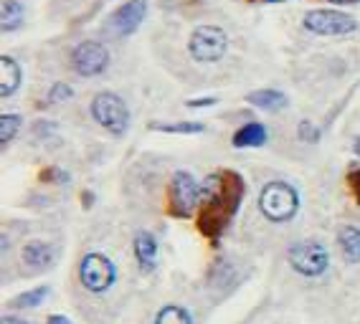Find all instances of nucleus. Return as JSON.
Wrapping results in <instances>:
<instances>
[{
  "label": "nucleus",
  "mask_w": 360,
  "mask_h": 324,
  "mask_svg": "<svg viewBox=\"0 0 360 324\" xmlns=\"http://www.w3.org/2000/svg\"><path fill=\"white\" fill-rule=\"evenodd\" d=\"M20 127H23V119L18 114H3V119H0V144L6 147V144L13 142Z\"/></svg>",
  "instance_id": "nucleus-21"
},
{
  "label": "nucleus",
  "mask_w": 360,
  "mask_h": 324,
  "mask_svg": "<svg viewBox=\"0 0 360 324\" xmlns=\"http://www.w3.org/2000/svg\"><path fill=\"white\" fill-rule=\"evenodd\" d=\"M200 198H203V188H200L195 177L188 170H178L170 180V190H167V210L175 218H188L198 208Z\"/></svg>",
  "instance_id": "nucleus-6"
},
{
  "label": "nucleus",
  "mask_w": 360,
  "mask_h": 324,
  "mask_svg": "<svg viewBox=\"0 0 360 324\" xmlns=\"http://www.w3.org/2000/svg\"><path fill=\"white\" fill-rule=\"evenodd\" d=\"M20 261L31 271H46V269H51L56 264V248L51 243H46V241H31L20 251Z\"/></svg>",
  "instance_id": "nucleus-11"
},
{
  "label": "nucleus",
  "mask_w": 360,
  "mask_h": 324,
  "mask_svg": "<svg viewBox=\"0 0 360 324\" xmlns=\"http://www.w3.org/2000/svg\"><path fill=\"white\" fill-rule=\"evenodd\" d=\"M335 3H358V0H335Z\"/></svg>",
  "instance_id": "nucleus-30"
},
{
  "label": "nucleus",
  "mask_w": 360,
  "mask_h": 324,
  "mask_svg": "<svg viewBox=\"0 0 360 324\" xmlns=\"http://www.w3.org/2000/svg\"><path fill=\"white\" fill-rule=\"evenodd\" d=\"M148 15V3L145 0H129L120 6L107 20V31L112 36H129L142 26V20Z\"/></svg>",
  "instance_id": "nucleus-10"
},
{
  "label": "nucleus",
  "mask_w": 360,
  "mask_h": 324,
  "mask_svg": "<svg viewBox=\"0 0 360 324\" xmlns=\"http://www.w3.org/2000/svg\"><path fill=\"white\" fill-rule=\"evenodd\" d=\"M0 324H31V322H26V319L15 317V314H8V317H3V322H0Z\"/></svg>",
  "instance_id": "nucleus-28"
},
{
  "label": "nucleus",
  "mask_w": 360,
  "mask_h": 324,
  "mask_svg": "<svg viewBox=\"0 0 360 324\" xmlns=\"http://www.w3.org/2000/svg\"><path fill=\"white\" fill-rule=\"evenodd\" d=\"M266 140H269V132H266V127L259 122H249L244 124L241 130L233 135V147L244 149V147H262V144H266Z\"/></svg>",
  "instance_id": "nucleus-15"
},
{
  "label": "nucleus",
  "mask_w": 360,
  "mask_h": 324,
  "mask_svg": "<svg viewBox=\"0 0 360 324\" xmlns=\"http://www.w3.org/2000/svg\"><path fill=\"white\" fill-rule=\"evenodd\" d=\"M155 132H165V135H200L206 132V124L200 122H175V124H150Z\"/></svg>",
  "instance_id": "nucleus-20"
},
{
  "label": "nucleus",
  "mask_w": 360,
  "mask_h": 324,
  "mask_svg": "<svg viewBox=\"0 0 360 324\" xmlns=\"http://www.w3.org/2000/svg\"><path fill=\"white\" fill-rule=\"evenodd\" d=\"M219 102L216 97H206V99H191L188 102V107H193V109H198V107H213V104Z\"/></svg>",
  "instance_id": "nucleus-26"
},
{
  "label": "nucleus",
  "mask_w": 360,
  "mask_h": 324,
  "mask_svg": "<svg viewBox=\"0 0 360 324\" xmlns=\"http://www.w3.org/2000/svg\"><path fill=\"white\" fill-rule=\"evenodd\" d=\"M353 149H355V155L360 157V137H358V140H355V147H353Z\"/></svg>",
  "instance_id": "nucleus-29"
},
{
  "label": "nucleus",
  "mask_w": 360,
  "mask_h": 324,
  "mask_svg": "<svg viewBox=\"0 0 360 324\" xmlns=\"http://www.w3.org/2000/svg\"><path fill=\"white\" fill-rule=\"evenodd\" d=\"M26 20V8L20 6L18 0H3V8H0V26L6 33H13L23 26Z\"/></svg>",
  "instance_id": "nucleus-17"
},
{
  "label": "nucleus",
  "mask_w": 360,
  "mask_h": 324,
  "mask_svg": "<svg viewBox=\"0 0 360 324\" xmlns=\"http://www.w3.org/2000/svg\"><path fill=\"white\" fill-rule=\"evenodd\" d=\"M338 246H340L342 259L347 264H360V228L358 226H342L338 231Z\"/></svg>",
  "instance_id": "nucleus-14"
},
{
  "label": "nucleus",
  "mask_w": 360,
  "mask_h": 324,
  "mask_svg": "<svg viewBox=\"0 0 360 324\" xmlns=\"http://www.w3.org/2000/svg\"><path fill=\"white\" fill-rule=\"evenodd\" d=\"M259 210L266 221L271 223H287L292 221L300 210V193L295 185L284 180L266 182L259 193Z\"/></svg>",
  "instance_id": "nucleus-2"
},
{
  "label": "nucleus",
  "mask_w": 360,
  "mask_h": 324,
  "mask_svg": "<svg viewBox=\"0 0 360 324\" xmlns=\"http://www.w3.org/2000/svg\"><path fill=\"white\" fill-rule=\"evenodd\" d=\"M188 51L198 64H216L229 51V36L219 26H198L188 41Z\"/></svg>",
  "instance_id": "nucleus-7"
},
{
  "label": "nucleus",
  "mask_w": 360,
  "mask_h": 324,
  "mask_svg": "<svg viewBox=\"0 0 360 324\" xmlns=\"http://www.w3.org/2000/svg\"><path fill=\"white\" fill-rule=\"evenodd\" d=\"M302 26L315 36H347L358 31V20L340 11H312L302 18Z\"/></svg>",
  "instance_id": "nucleus-8"
},
{
  "label": "nucleus",
  "mask_w": 360,
  "mask_h": 324,
  "mask_svg": "<svg viewBox=\"0 0 360 324\" xmlns=\"http://www.w3.org/2000/svg\"><path fill=\"white\" fill-rule=\"evenodd\" d=\"M153 324H193V317L186 306L180 304H165L158 314H155Z\"/></svg>",
  "instance_id": "nucleus-18"
},
{
  "label": "nucleus",
  "mask_w": 360,
  "mask_h": 324,
  "mask_svg": "<svg viewBox=\"0 0 360 324\" xmlns=\"http://www.w3.org/2000/svg\"><path fill=\"white\" fill-rule=\"evenodd\" d=\"M74 97V89H71L69 84H53L51 91H49V104H61V102H69V99Z\"/></svg>",
  "instance_id": "nucleus-22"
},
{
  "label": "nucleus",
  "mask_w": 360,
  "mask_h": 324,
  "mask_svg": "<svg viewBox=\"0 0 360 324\" xmlns=\"http://www.w3.org/2000/svg\"><path fill=\"white\" fill-rule=\"evenodd\" d=\"M287 261L300 276L320 279L330 269V251L320 241H297L287 251Z\"/></svg>",
  "instance_id": "nucleus-5"
},
{
  "label": "nucleus",
  "mask_w": 360,
  "mask_h": 324,
  "mask_svg": "<svg viewBox=\"0 0 360 324\" xmlns=\"http://www.w3.org/2000/svg\"><path fill=\"white\" fill-rule=\"evenodd\" d=\"M20 81H23V72H20L18 61L11 59V56H3L0 59V94L3 97H13L15 91H18Z\"/></svg>",
  "instance_id": "nucleus-13"
},
{
  "label": "nucleus",
  "mask_w": 360,
  "mask_h": 324,
  "mask_svg": "<svg viewBox=\"0 0 360 324\" xmlns=\"http://www.w3.org/2000/svg\"><path fill=\"white\" fill-rule=\"evenodd\" d=\"M91 117L115 137L127 135L129 130V107L115 91H102L91 99Z\"/></svg>",
  "instance_id": "nucleus-3"
},
{
  "label": "nucleus",
  "mask_w": 360,
  "mask_h": 324,
  "mask_svg": "<svg viewBox=\"0 0 360 324\" xmlns=\"http://www.w3.org/2000/svg\"><path fill=\"white\" fill-rule=\"evenodd\" d=\"M46 324H74L69 317H64V314H51V317L46 319Z\"/></svg>",
  "instance_id": "nucleus-27"
},
{
  "label": "nucleus",
  "mask_w": 360,
  "mask_h": 324,
  "mask_svg": "<svg viewBox=\"0 0 360 324\" xmlns=\"http://www.w3.org/2000/svg\"><path fill=\"white\" fill-rule=\"evenodd\" d=\"M269 3H282V0H269Z\"/></svg>",
  "instance_id": "nucleus-31"
},
{
  "label": "nucleus",
  "mask_w": 360,
  "mask_h": 324,
  "mask_svg": "<svg viewBox=\"0 0 360 324\" xmlns=\"http://www.w3.org/2000/svg\"><path fill=\"white\" fill-rule=\"evenodd\" d=\"M71 66L79 76H99L110 66V51L99 41H84L71 51Z\"/></svg>",
  "instance_id": "nucleus-9"
},
{
  "label": "nucleus",
  "mask_w": 360,
  "mask_h": 324,
  "mask_svg": "<svg viewBox=\"0 0 360 324\" xmlns=\"http://www.w3.org/2000/svg\"><path fill=\"white\" fill-rule=\"evenodd\" d=\"M246 102L251 104V107H259V109H266V112H279L287 107V94L279 89H259V91H251L249 97H246Z\"/></svg>",
  "instance_id": "nucleus-16"
},
{
  "label": "nucleus",
  "mask_w": 360,
  "mask_h": 324,
  "mask_svg": "<svg viewBox=\"0 0 360 324\" xmlns=\"http://www.w3.org/2000/svg\"><path fill=\"white\" fill-rule=\"evenodd\" d=\"M132 248H135V259L142 271H155V266H158V238L150 231H140L132 241Z\"/></svg>",
  "instance_id": "nucleus-12"
},
{
  "label": "nucleus",
  "mask_w": 360,
  "mask_h": 324,
  "mask_svg": "<svg viewBox=\"0 0 360 324\" xmlns=\"http://www.w3.org/2000/svg\"><path fill=\"white\" fill-rule=\"evenodd\" d=\"M347 185H350V190H353L355 201L360 203V168H358V170H353V173L347 175Z\"/></svg>",
  "instance_id": "nucleus-24"
},
{
  "label": "nucleus",
  "mask_w": 360,
  "mask_h": 324,
  "mask_svg": "<svg viewBox=\"0 0 360 324\" xmlns=\"http://www.w3.org/2000/svg\"><path fill=\"white\" fill-rule=\"evenodd\" d=\"M244 195L246 182L238 173H233V170L213 173L203 185V205H200L198 215L200 234L213 241L219 238L226 231V226L231 223L233 215L238 213Z\"/></svg>",
  "instance_id": "nucleus-1"
},
{
  "label": "nucleus",
  "mask_w": 360,
  "mask_h": 324,
  "mask_svg": "<svg viewBox=\"0 0 360 324\" xmlns=\"http://www.w3.org/2000/svg\"><path fill=\"white\" fill-rule=\"evenodd\" d=\"M41 180H58V182H66L69 177H66V173H61V170H46V173H41Z\"/></svg>",
  "instance_id": "nucleus-25"
},
{
  "label": "nucleus",
  "mask_w": 360,
  "mask_h": 324,
  "mask_svg": "<svg viewBox=\"0 0 360 324\" xmlns=\"http://www.w3.org/2000/svg\"><path fill=\"white\" fill-rule=\"evenodd\" d=\"M300 140L302 142H317L320 140V132H317V127L312 122H300Z\"/></svg>",
  "instance_id": "nucleus-23"
},
{
  "label": "nucleus",
  "mask_w": 360,
  "mask_h": 324,
  "mask_svg": "<svg viewBox=\"0 0 360 324\" xmlns=\"http://www.w3.org/2000/svg\"><path fill=\"white\" fill-rule=\"evenodd\" d=\"M49 299V286H36V289H28V292L18 294V297L11 302L13 309H36Z\"/></svg>",
  "instance_id": "nucleus-19"
},
{
  "label": "nucleus",
  "mask_w": 360,
  "mask_h": 324,
  "mask_svg": "<svg viewBox=\"0 0 360 324\" xmlns=\"http://www.w3.org/2000/svg\"><path fill=\"white\" fill-rule=\"evenodd\" d=\"M79 281L89 294H107L117 284L115 261L99 251H89L79 261Z\"/></svg>",
  "instance_id": "nucleus-4"
}]
</instances>
